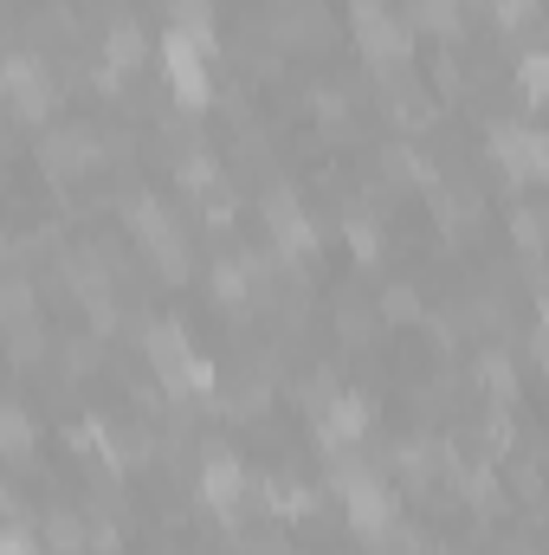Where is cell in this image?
Segmentation results:
<instances>
[{
  "instance_id": "obj_1",
  "label": "cell",
  "mask_w": 549,
  "mask_h": 555,
  "mask_svg": "<svg viewBox=\"0 0 549 555\" xmlns=\"http://www.w3.org/2000/svg\"><path fill=\"white\" fill-rule=\"evenodd\" d=\"M207 59H214V39H194L181 26L162 33V78H168V91H175L181 111H207V98H214Z\"/></svg>"
},
{
  "instance_id": "obj_2",
  "label": "cell",
  "mask_w": 549,
  "mask_h": 555,
  "mask_svg": "<svg viewBox=\"0 0 549 555\" xmlns=\"http://www.w3.org/2000/svg\"><path fill=\"white\" fill-rule=\"evenodd\" d=\"M0 91H7V111L20 117V124H46L52 117V65L46 59H33V52H13L7 65H0Z\"/></svg>"
},
{
  "instance_id": "obj_3",
  "label": "cell",
  "mask_w": 549,
  "mask_h": 555,
  "mask_svg": "<svg viewBox=\"0 0 549 555\" xmlns=\"http://www.w3.org/2000/svg\"><path fill=\"white\" fill-rule=\"evenodd\" d=\"M253 498V472L227 452V446H214L207 459H201V504L214 511V517H227V524H240V504Z\"/></svg>"
},
{
  "instance_id": "obj_4",
  "label": "cell",
  "mask_w": 549,
  "mask_h": 555,
  "mask_svg": "<svg viewBox=\"0 0 549 555\" xmlns=\"http://www.w3.org/2000/svg\"><path fill=\"white\" fill-rule=\"evenodd\" d=\"M491 155H498L505 175L544 181L549 175V130H537V124H491Z\"/></svg>"
},
{
  "instance_id": "obj_5",
  "label": "cell",
  "mask_w": 549,
  "mask_h": 555,
  "mask_svg": "<svg viewBox=\"0 0 549 555\" xmlns=\"http://www.w3.org/2000/svg\"><path fill=\"white\" fill-rule=\"evenodd\" d=\"M356 46H362V59L369 65H382V72H401L413 59V20H401V13H362L356 20Z\"/></svg>"
},
{
  "instance_id": "obj_6",
  "label": "cell",
  "mask_w": 549,
  "mask_h": 555,
  "mask_svg": "<svg viewBox=\"0 0 549 555\" xmlns=\"http://www.w3.org/2000/svg\"><path fill=\"white\" fill-rule=\"evenodd\" d=\"M98 162H104V142H98V130H85V124H59V130L39 137V168L59 175V181L85 175V168H98Z\"/></svg>"
},
{
  "instance_id": "obj_7",
  "label": "cell",
  "mask_w": 549,
  "mask_h": 555,
  "mask_svg": "<svg viewBox=\"0 0 549 555\" xmlns=\"http://www.w3.org/2000/svg\"><path fill=\"white\" fill-rule=\"evenodd\" d=\"M259 214H266V227H272V246L284 253V259H304V253H317V227H310V214L297 207V194H291V188H272Z\"/></svg>"
},
{
  "instance_id": "obj_8",
  "label": "cell",
  "mask_w": 549,
  "mask_h": 555,
  "mask_svg": "<svg viewBox=\"0 0 549 555\" xmlns=\"http://www.w3.org/2000/svg\"><path fill=\"white\" fill-rule=\"evenodd\" d=\"M369 420H375V408L362 395H336L330 408H317V446L323 452H349V446L369 439Z\"/></svg>"
},
{
  "instance_id": "obj_9",
  "label": "cell",
  "mask_w": 549,
  "mask_h": 555,
  "mask_svg": "<svg viewBox=\"0 0 549 555\" xmlns=\"http://www.w3.org/2000/svg\"><path fill=\"white\" fill-rule=\"evenodd\" d=\"M343 511H349V530H356L362 543H382V537L395 530V491H388L382 478H362V485L343 498Z\"/></svg>"
},
{
  "instance_id": "obj_10",
  "label": "cell",
  "mask_w": 549,
  "mask_h": 555,
  "mask_svg": "<svg viewBox=\"0 0 549 555\" xmlns=\"http://www.w3.org/2000/svg\"><path fill=\"white\" fill-rule=\"evenodd\" d=\"M142 356L155 362V382H175V375L194 362V349H188V330H181L175 317H162V323H149V330H142Z\"/></svg>"
},
{
  "instance_id": "obj_11",
  "label": "cell",
  "mask_w": 549,
  "mask_h": 555,
  "mask_svg": "<svg viewBox=\"0 0 549 555\" xmlns=\"http://www.w3.org/2000/svg\"><path fill=\"white\" fill-rule=\"evenodd\" d=\"M142 59H149V39H142V26H130V20H117V26L104 33V72H98V85L111 91L117 78H130V72H142Z\"/></svg>"
},
{
  "instance_id": "obj_12",
  "label": "cell",
  "mask_w": 549,
  "mask_h": 555,
  "mask_svg": "<svg viewBox=\"0 0 549 555\" xmlns=\"http://www.w3.org/2000/svg\"><path fill=\"white\" fill-rule=\"evenodd\" d=\"M207 291H214L227 310L253 304V297H259V259H253V253H227V259L207 272Z\"/></svg>"
},
{
  "instance_id": "obj_13",
  "label": "cell",
  "mask_w": 549,
  "mask_h": 555,
  "mask_svg": "<svg viewBox=\"0 0 549 555\" xmlns=\"http://www.w3.org/2000/svg\"><path fill=\"white\" fill-rule=\"evenodd\" d=\"M124 220H130V233H137L142 246H162L168 233H181L175 214H168L162 201H149V194H130V201H124Z\"/></svg>"
},
{
  "instance_id": "obj_14",
  "label": "cell",
  "mask_w": 549,
  "mask_h": 555,
  "mask_svg": "<svg viewBox=\"0 0 549 555\" xmlns=\"http://www.w3.org/2000/svg\"><path fill=\"white\" fill-rule=\"evenodd\" d=\"M478 188H465V181H433V214H439V227H472L478 220Z\"/></svg>"
},
{
  "instance_id": "obj_15",
  "label": "cell",
  "mask_w": 549,
  "mask_h": 555,
  "mask_svg": "<svg viewBox=\"0 0 549 555\" xmlns=\"http://www.w3.org/2000/svg\"><path fill=\"white\" fill-rule=\"evenodd\" d=\"M408 20H413V33H439V39H452L459 20H465V7H459V0H408Z\"/></svg>"
},
{
  "instance_id": "obj_16",
  "label": "cell",
  "mask_w": 549,
  "mask_h": 555,
  "mask_svg": "<svg viewBox=\"0 0 549 555\" xmlns=\"http://www.w3.org/2000/svg\"><path fill=\"white\" fill-rule=\"evenodd\" d=\"M46 550L52 555H85L91 550V524H78L72 511H46Z\"/></svg>"
},
{
  "instance_id": "obj_17",
  "label": "cell",
  "mask_w": 549,
  "mask_h": 555,
  "mask_svg": "<svg viewBox=\"0 0 549 555\" xmlns=\"http://www.w3.org/2000/svg\"><path fill=\"white\" fill-rule=\"evenodd\" d=\"M175 181H181L188 194H201V201H207V194L220 188V168H214V155H201V149H194V155H181V162H175Z\"/></svg>"
},
{
  "instance_id": "obj_18",
  "label": "cell",
  "mask_w": 549,
  "mask_h": 555,
  "mask_svg": "<svg viewBox=\"0 0 549 555\" xmlns=\"http://www.w3.org/2000/svg\"><path fill=\"white\" fill-rule=\"evenodd\" d=\"M149 259H155V272L168 278V284H181V278L194 272V253H188V240H181V233H168L162 246H149Z\"/></svg>"
},
{
  "instance_id": "obj_19",
  "label": "cell",
  "mask_w": 549,
  "mask_h": 555,
  "mask_svg": "<svg viewBox=\"0 0 549 555\" xmlns=\"http://www.w3.org/2000/svg\"><path fill=\"white\" fill-rule=\"evenodd\" d=\"M33 433H39V426L26 420V408H7V414H0V446H7V459H13V465H20V459H33Z\"/></svg>"
},
{
  "instance_id": "obj_20",
  "label": "cell",
  "mask_w": 549,
  "mask_h": 555,
  "mask_svg": "<svg viewBox=\"0 0 549 555\" xmlns=\"http://www.w3.org/2000/svg\"><path fill=\"white\" fill-rule=\"evenodd\" d=\"M168 26H181L194 39H214V0H168Z\"/></svg>"
},
{
  "instance_id": "obj_21",
  "label": "cell",
  "mask_w": 549,
  "mask_h": 555,
  "mask_svg": "<svg viewBox=\"0 0 549 555\" xmlns=\"http://www.w3.org/2000/svg\"><path fill=\"white\" fill-rule=\"evenodd\" d=\"M7 343H13V362L33 369V362L46 356V323H39V317H33V323H7Z\"/></svg>"
},
{
  "instance_id": "obj_22",
  "label": "cell",
  "mask_w": 549,
  "mask_h": 555,
  "mask_svg": "<svg viewBox=\"0 0 549 555\" xmlns=\"http://www.w3.org/2000/svg\"><path fill=\"white\" fill-rule=\"evenodd\" d=\"M518 91H524L531 104H549V46H537V52L518 65Z\"/></svg>"
},
{
  "instance_id": "obj_23",
  "label": "cell",
  "mask_w": 549,
  "mask_h": 555,
  "mask_svg": "<svg viewBox=\"0 0 549 555\" xmlns=\"http://www.w3.org/2000/svg\"><path fill=\"white\" fill-rule=\"evenodd\" d=\"M220 408H227L233 420H253L259 408H266V382L253 375V382H240V388H227V395H220Z\"/></svg>"
},
{
  "instance_id": "obj_24",
  "label": "cell",
  "mask_w": 549,
  "mask_h": 555,
  "mask_svg": "<svg viewBox=\"0 0 549 555\" xmlns=\"http://www.w3.org/2000/svg\"><path fill=\"white\" fill-rule=\"evenodd\" d=\"M388 168H395V181H420V188H433L439 175H433V162L420 155V149H388Z\"/></svg>"
},
{
  "instance_id": "obj_25",
  "label": "cell",
  "mask_w": 549,
  "mask_h": 555,
  "mask_svg": "<svg viewBox=\"0 0 549 555\" xmlns=\"http://www.w3.org/2000/svg\"><path fill=\"white\" fill-rule=\"evenodd\" d=\"M395 465H401V478H408V485H433L439 452H433V446H401V452H395Z\"/></svg>"
},
{
  "instance_id": "obj_26",
  "label": "cell",
  "mask_w": 549,
  "mask_h": 555,
  "mask_svg": "<svg viewBox=\"0 0 549 555\" xmlns=\"http://www.w3.org/2000/svg\"><path fill=\"white\" fill-rule=\"evenodd\" d=\"M343 240H349V253H356L362 266H369V259L382 253V233H375V220H369V214H356V220L343 227Z\"/></svg>"
},
{
  "instance_id": "obj_27",
  "label": "cell",
  "mask_w": 549,
  "mask_h": 555,
  "mask_svg": "<svg viewBox=\"0 0 549 555\" xmlns=\"http://www.w3.org/2000/svg\"><path fill=\"white\" fill-rule=\"evenodd\" d=\"M382 310H388V323H413L420 317V297H413L408 284H388L382 291Z\"/></svg>"
},
{
  "instance_id": "obj_28",
  "label": "cell",
  "mask_w": 549,
  "mask_h": 555,
  "mask_svg": "<svg viewBox=\"0 0 549 555\" xmlns=\"http://www.w3.org/2000/svg\"><path fill=\"white\" fill-rule=\"evenodd\" d=\"M0 304H7V323H33V291H26V278H7Z\"/></svg>"
},
{
  "instance_id": "obj_29",
  "label": "cell",
  "mask_w": 549,
  "mask_h": 555,
  "mask_svg": "<svg viewBox=\"0 0 549 555\" xmlns=\"http://www.w3.org/2000/svg\"><path fill=\"white\" fill-rule=\"evenodd\" d=\"M485 382H491V395H498V401H511V388H518V382H511V362H505V356H485Z\"/></svg>"
},
{
  "instance_id": "obj_30",
  "label": "cell",
  "mask_w": 549,
  "mask_h": 555,
  "mask_svg": "<svg viewBox=\"0 0 549 555\" xmlns=\"http://www.w3.org/2000/svg\"><path fill=\"white\" fill-rule=\"evenodd\" d=\"M0 555H39L33 530H26V524H7V537H0Z\"/></svg>"
},
{
  "instance_id": "obj_31",
  "label": "cell",
  "mask_w": 549,
  "mask_h": 555,
  "mask_svg": "<svg viewBox=\"0 0 549 555\" xmlns=\"http://www.w3.org/2000/svg\"><path fill=\"white\" fill-rule=\"evenodd\" d=\"M498 20L505 26H531L537 20V0H498Z\"/></svg>"
},
{
  "instance_id": "obj_32",
  "label": "cell",
  "mask_w": 549,
  "mask_h": 555,
  "mask_svg": "<svg viewBox=\"0 0 549 555\" xmlns=\"http://www.w3.org/2000/svg\"><path fill=\"white\" fill-rule=\"evenodd\" d=\"M246 555H291L278 537H259V543H246Z\"/></svg>"
},
{
  "instance_id": "obj_33",
  "label": "cell",
  "mask_w": 549,
  "mask_h": 555,
  "mask_svg": "<svg viewBox=\"0 0 549 555\" xmlns=\"http://www.w3.org/2000/svg\"><path fill=\"white\" fill-rule=\"evenodd\" d=\"M537 362H544V369H549V323H544V330H537Z\"/></svg>"
},
{
  "instance_id": "obj_34",
  "label": "cell",
  "mask_w": 549,
  "mask_h": 555,
  "mask_svg": "<svg viewBox=\"0 0 549 555\" xmlns=\"http://www.w3.org/2000/svg\"><path fill=\"white\" fill-rule=\"evenodd\" d=\"M544 323H549V291H544Z\"/></svg>"
},
{
  "instance_id": "obj_35",
  "label": "cell",
  "mask_w": 549,
  "mask_h": 555,
  "mask_svg": "<svg viewBox=\"0 0 549 555\" xmlns=\"http://www.w3.org/2000/svg\"><path fill=\"white\" fill-rule=\"evenodd\" d=\"M459 7H485V0H459Z\"/></svg>"
}]
</instances>
